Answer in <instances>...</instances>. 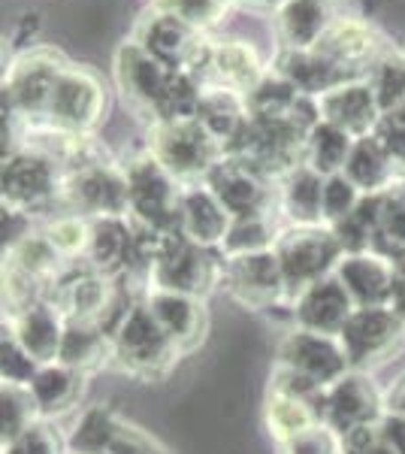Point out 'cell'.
<instances>
[{
    "instance_id": "obj_1",
    "label": "cell",
    "mask_w": 405,
    "mask_h": 454,
    "mask_svg": "<svg viewBox=\"0 0 405 454\" xmlns=\"http://www.w3.org/2000/svg\"><path fill=\"white\" fill-rule=\"evenodd\" d=\"M224 279V254L218 248L191 243L182 231L167 233L158 258L152 263L149 285L158 291H175L188 297H206Z\"/></svg>"
},
{
    "instance_id": "obj_2",
    "label": "cell",
    "mask_w": 405,
    "mask_h": 454,
    "mask_svg": "<svg viewBox=\"0 0 405 454\" xmlns=\"http://www.w3.org/2000/svg\"><path fill=\"white\" fill-rule=\"evenodd\" d=\"M278 263H282L284 285H287V303L315 285L323 276H333L336 263L342 261V246H339L333 227L327 224H291L276 237Z\"/></svg>"
},
{
    "instance_id": "obj_3",
    "label": "cell",
    "mask_w": 405,
    "mask_h": 454,
    "mask_svg": "<svg viewBox=\"0 0 405 454\" xmlns=\"http://www.w3.org/2000/svg\"><path fill=\"white\" fill-rule=\"evenodd\" d=\"M149 152L182 182V185L206 182V176L224 160V145H221L197 119L158 121L152 128Z\"/></svg>"
},
{
    "instance_id": "obj_4",
    "label": "cell",
    "mask_w": 405,
    "mask_h": 454,
    "mask_svg": "<svg viewBox=\"0 0 405 454\" xmlns=\"http://www.w3.org/2000/svg\"><path fill=\"white\" fill-rule=\"evenodd\" d=\"M128 173V218L149 224L154 231H179L182 182L160 164L152 152L124 167Z\"/></svg>"
},
{
    "instance_id": "obj_5",
    "label": "cell",
    "mask_w": 405,
    "mask_h": 454,
    "mask_svg": "<svg viewBox=\"0 0 405 454\" xmlns=\"http://www.w3.org/2000/svg\"><path fill=\"white\" fill-rule=\"evenodd\" d=\"M175 357H179V346L154 321L149 306L136 303V309L121 321L113 336V361L134 376L158 379L173 367Z\"/></svg>"
},
{
    "instance_id": "obj_6",
    "label": "cell",
    "mask_w": 405,
    "mask_h": 454,
    "mask_svg": "<svg viewBox=\"0 0 405 454\" xmlns=\"http://www.w3.org/2000/svg\"><path fill=\"white\" fill-rule=\"evenodd\" d=\"M64 170L51 158L34 149H19L4 160V209L31 212L49 209L61 200Z\"/></svg>"
},
{
    "instance_id": "obj_7",
    "label": "cell",
    "mask_w": 405,
    "mask_h": 454,
    "mask_svg": "<svg viewBox=\"0 0 405 454\" xmlns=\"http://www.w3.org/2000/svg\"><path fill=\"white\" fill-rule=\"evenodd\" d=\"M61 203L67 212H79L85 218L128 215V173L106 160L64 173Z\"/></svg>"
},
{
    "instance_id": "obj_8",
    "label": "cell",
    "mask_w": 405,
    "mask_h": 454,
    "mask_svg": "<svg viewBox=\"0 0 405 454\" xmlns=\"http://www.w3.org/2000/svg\"><path fill=\"white\" fill-rule=\"evenodd\" d=\"M405 336V321L390 306H375V309H354L345 321L339 342L345 348L351 370H372L385 364Z\"/></svg>"
},
{
    "instance_id": "obj_9",
    "label": "cell",
    "mask_w": 405,
    "mask_h": 454,
    "mask_svg": "<svg viewBox=\"0 0 405 454\" xmlns=\"http://www.w3.org/2000/svg\"><path fill=\"white\" fill-rule=\"evenodd\" d=\"M385 394L366 372L351 370L323 391V424L339 436L385 419Z\"/></svg>"
},
{
    "instance_id": "obj_10",
    "label": "cell",
    "mask_w": 405,
    "mask_h": 454,
    "mask_svg": "<svg viewBox=\"0 0 405 454\" xmlns=\"http://www.w3.org/2000/svg\"><path fill=\"white\" fill-rule=\"evenodd\" d=\"M278 364L312 379L321 387H330L345 372H351V364L345 357L339 336L303 331V327H293V331L282 336V342H278Z\"/></svg>"
},
{
    "instance_id": "obj_11",
    "label": "cell",
    "mask_w": 405,
    "mask_h": 454,
    "mask_svg": "<svg viewBox=\"0 0 405 454\" xmlns=\"http://www.w3.org/2000/svg\"><path fill=\"white\" fill-rule=\"evenodd\" d=\"M64 67L67 64H61V58L43 52V49L19 58L16 67L10 70V79H6V98H10L12 115L25 119L27 124L46 121L55 82Z\"/></svg>"
},
{
    "instance_id": "obj_12",
    "label": "cell",
    "mask_w": 405,
    "mask_h": 454,
    "mask_svg": "<svg viewBox=\"0 0 405 454\" xmlns=\"http://www.w3.org/2000/svg\"><path fill=\"white\" fill-rule=\"evenodd\" d=\"M106 94H103L100 79L91 70L82 67H64L55 82V94L49 104V124L64 130L88 134L100 121Z\"/></svg>"
},
{
    "instance_id": "obj_13",
    "label": "cell",
    "mask_w": 405,
    "mask_h": 454,
    "mask_svg": "<svg viewBox=\"0 0 405 454\" xmlns=\"http://www.w3.org/2000/svg\"><path fill=\"white\" fill-rule=\"evenodd\" d=\"M221 285H227V291L252 309H272L278 300H287L282 263L272 248L242 254V258H224Z\"/></svg>"
},
{
    "instance_id": "obj_14",
    "label": "cell",
    "mask_w": 405,
    "mask_h": 454,
    "mask_svg": "<svg viewBox=\"0 0 405 454\" xmlns=\"http://www.w3.org/2000/svg\"><path fill=\"white\" fill-rule=\"evenodd\" d=\"M323 61L330 64V70L339 79H354L360 73L375 70L381 61V43L378 34L370 25L354 19H336L327 27V34L321 36V43L315 46Z\"/></svg>"
},
{
    "instance_id": "obj_15",
    "label": "cell",
    "mask_w": 405,
    "mask_h": 454,
    "mask_svg": "<svg viewBox=\"0 0 405 454\" xmlns=\"http://www.w3.org/2000/svg\"><path fill=\"white\" fill-rule=\"evenodd\" d=\"M179 70L167 67L164 61H158L154 55L145 52L139 43H128L119 52V82L124 88V98H130V104L139 109H149L154 121L160 119L169 88H173Z\"/></svg>"
},
{
    "instance_id": "obj_16",
    "label": "cell",
    "mask_w": 405,
    "mask_h": 454,
    "mask_svg": "<svg viewBox=\"0 0 405 454\" xmlns=\"http://www.w3.org/2000/svg\"><path fill=\"white\" fill-rule=\"evenodd\" d=\"M315 100H318L321 121L336 124L339 130H345L354 140L375 134L381 124L378 98L372 91V82H363V79H345V82L318 94Z\"/></svg>"
},
{
    "instance_id": "obj_17",
    "label": "cell",
    "mask_w": 405,
    "mask_h": 454,
    "mask_svg": "<svg viewBox=\"0 0 405 454\" xmlns=\"http://www.w3.org/2000/svg\"><path fill=\"white\" fill-rule=\"evenodd\" d=\"M333 276L348 291L351 303L357 309H375V306H390L393 297V279H396V263L378 252H357L342 254L336 263Z\"/></svg>"
},
{
    "instance_id": "obj_18",
    "label": "cell",
    "mask_w": 405,
    "mask_h": 454,
    "mask_svg": "<svg viewBox=\"0 0 405 454\" xmlns=\"http://www.w3.org/2000/svg\"><path fill=\"white\" fill-rule=\"evenodd\" d=\"M200 73H206V79L200 85H221L230 88V91L248 94L267 79L263 64L257 58V49L245 40H218L206 46V58L200 64Z\"/></svg>"
},
{
    "instance_id": "obj_19",
    "label": "cell",
    "mask_w": 405,
    "mask_h": 454,
    "mask_svg": "<svg viewBox=\"0 0 405 454\" xmlns=\"http://www.w3.org/2000/svg\"><path fill=\"white\" fill-rule=\"evenodd\" d=\"M357 306L351 303L348 291L342 288V282L336 276H323L315 285H308L306 291H300L291 300V318L297 327L315 333L339 336L345 327V321L351 318Z\"/></svg>"
},
{
    "instance_id": "obj_20",
    "label": "cell",
    "mask_w": 405,
    "mask_h": 454,
    "mask_svg": "<svg viewBox=\"0 0 405 454\" xmlns=\"http://www.w3.org/2000/svg\"><path fill=\"white\" fill-rule=\"evenodd\" d=\"M206 185L221 200V207L230 212V218H248V215H267L269 207V188L267 179L248 170L245 164L233 158H224L221 164L206 176Z\"/></svg>"
},
{
    "instance_id": "obj_21",
    "label": "cell",
    "mask_w": 405,
    "mask_h": 454,
    "mask_svg": "<svg viewBox=\"0 0 405 454\" xmlns=\"http://www.w3.org/2000/svg\"><path fill=\"white\" fill-rule=\"evenodd\" d=\"M113 294H115V279H109V276H103L91 267L82 270L70 267L61 276V282L51 288L49 300L64 312L67 321H94L97 325Z\"/></svg>"
},
{
    "instance_id": "obj_22",
    "label": "cell",
    "mask_w": 405,
    "mask_h": 454,
    "mask_svg": "<svg viewBox=\"0 0 405 454\" xmlns=\"http://www.w3.org/2000/svg\"><path fill=\"white\" fill-rule=\"evenodd\" d=\"M6 331L16 336L21 342V348H25L40 367H46V364H55L58 355H61L67 318H64V312L58 309L51 300H40L31 309L10 315V327H6Z\"/></svg>"
},
{
    "instance_id": "obj_23",
    "label": "cell",
    "mask_w": 405,
    "mask_h": 454,
    "mask_svg": "<svg viewBox=\"0 0 405 454\" xmlns=\"http://www.w3.org/2000/svg\"><path fill=\"white\" fill-rule=\"evenodd\" d=\"M230 212L221 207V200L212 194L206 182L197 185H182L179 200V231L185 233L191 243L206 248H221L227 231H230Z\"/></svg>"
},
{
    "instance_id": "obj_24",
    "label": "cell",
    "mask_w": 405,
    "mask_h": 454,
    "mask_svg": "<svg viewBox=\"0 0 405 454\" xmlns=\"http://www.w3.org/2000/svg\"><path fill=\"white\" fill-rule=\"evenodd\" d=\"M130 252H134V227L128 215L91 218L85 267L97 270L109 279H121L130 267Z\"/></svg>"
},
{
    "instance_id": "obj_25",
    "label": "cell",
    "mask_w": 405,
    "mask_h": 454,
    "mask_svg": "<svg viewBox=\"0 0 405 454\" xmlns=\"http://www.w3.org/2000/svg\"><path fill=\"white\" fill-rule=\"evenodd\" d=\"M145 306L152 309L154 321L164 327V333L179 346V351H185L194 346V342H200L206 315H203V306L197 297L152 288L149 297H145Z\"/></svg>"
},
{
    "instance_id": "obj_26",
    "label": "cell",
    "mask_w": 405,
    "mask_h": 454,
    "mask_svg": "<svg viewBox=\"0 0 405 454\" xmlns=\"http://www.w3.org/2000/svg\"><path fill=\"white\" fill-rule=\"evenodd\" d=\"M323 424V394L321 397H303L282 387H272L267 394V427L276 442H287L297 434Z\"/></svg>"
},
{
    "instance_id": "obj_27",
    "label": "cell",
    "mask_w": 405,
    "mask_h": 454,
    "mask_svg": "<svg viewBox=\"0 0 405 454\" xmlns=\"http://www.w3.org/2000/svg\"><path fill=\"white\" fill-rule=\"evenodd\" d=\"M333 21L330 0H287L278 6V34L284 49H315Z\"/></svg>"
},
{
    "instance_id": "obj_28",
    "label": "cell",
    "mask_w": 405,
    "mask_h": 454,
    "mask_svg": "<svg viewBox=\"0 0 405 454\" xmlns=\"http://www.w3.org/2000/svg\"><path fill=\"white\" fill-rule=\"evenodd\" d=\"M323 179H327V176L315 173L308 164L297 167L291 176H284L278 207H282V212L287 215V222L323 224Z\"/></svg>"
},
{
    "instance_id": "obj_29",
    "label": "cell",
    "mask_w": 405,
    "mask_h": 454,
    "mask_svg": "<svg viewBox=\"0 0 405 454\" xmlns=\"http://www.w3.org/2000/svg\"><path fill=\"white\" fill-rule=\"evenodd\" d=\"M345 176L360 188L363 194H381L390 192L396 176V164L390 158V152L385 149V143L375 134L363 137V140H354V149L348 155V164H345Z\"/></svg>"
},
{
    "instance_id": "obj_30",
    "label": "cell",
    "mask_w": 405,
    "mask_h": 454,
    "mask_svg": "<svg viewBox=\"0 0 405 454\" xmlns=\"http://www.w3.org/2000/svg\"><path fill=\"white\" fill-rule=\"evenodd\" d=\"M31 387V397L40 406V415L49 419V415H58L64 409H70L73 403L79 400V391H82V372L67 367V364L55 361L46 364V367L36 370Z\"/></svg>"
},
{
    "instance_id": "obj_31",
    "label": "cell",
    "mask_w": 405,
    "mask_h": 454,
    "mask_svg": "<svg viewBox=\"0 0 405 454\" xmlns=\"http://www.w3.org/2000/svg\"><path fill=\"white\" fill-rule=\"evenodd\" d=\"M106 357L113 361V336L103 333L94 321H67L58 361L85 372L91 367H100Z\"/></svg>"
},
{
    "instance_id": "obj_32",
    "label": "cell",
    "mask_w": 405,
    "mask_h": 454,
    "mask_svg": "<svg viewBox=\"0 0 405 454\" xmlns=\"http://www.w3.org/2000/svg\"><path fill=\"white\" fill-rule=\"evenodd\" d=\"M372 252L385 254L393 263L405 261V188H390L378 194Z\"/></svg>"
},
{
    "instance_id": "obj_33",
    "label": "cell",
    "mask_w": 405,
    "mask_h": 454,
    "mask_svg": "<svg viewBox=\"0 0 405 454\" xmlns=\"http://www.w3.org/2000/svg\"><path fill=\"white\" fill-rule=\"evenodd\" d=\"M354 149V137L339 130L336 124L318 121L306 137V164L321 176H336L345 170Z\"/></svg>"
},
{
    "instance_id": "obj_34",
    "label": "cell",
    "mask_w": 405,
    "mask_h": 454,
    "mask_svg": "<svg viewBox=\"0 0 405 454\" xmlns=\"http://www.w3.org/2000/svg\"><path fill=\"white\" fill-rule=\"evenodd\" d=\"M124 421L113 409L106 406H88L82 415L73 424L67 436V451L70 454H106L113 445V439L119 436Z\"/></svg>"
},
{
    "instance_id": "obj_35",
    "label": "cell",
    "mask_w": 405,
    "mask_h": 454,
    "mask_svg": "<svg viewBox=\"0 0 405 454\" xmlns=\"http://www.w3.org/2000/svg\"><path fill=\"white\" fill-rule=\"evenodd\" d=\"M276 227H272L269 215H248V218H233L230 231H227L224 243L218 252L224 258H242V254L267 252L276 246Z\"/></svg>"
},
{
    "instance_id": "obj_36",
    "label": "cell",
    "mask_w": 405,
    "mask_h": 454,
    "mask_svg": "<svg viewBox=\"0 0 405 454\" xmlns=\"http://www.w3.org/2000/svg\"><path fill=\"white\" fill-rule=\"evenodd\" d=\"M43 233L51 246L61 252L64 261L70 258H85L88 239H91V218L79 215V212H61V215H51L43 224Z\"/></svg>"
},
{
    "instance_id": "obj_37",
    "label": "cell",
    "mask_w": 405,
    "mask_h": 454,
    "mask_svg": "<svg viewBox=\"0 0 405 454\" xmlns=\"http://www.w3.org/2000/svg\"><path fill=\"white\" fill-rule=\"evenodd\" d=\"M40 406L31 397V387L21 385H4V397H0V436L4 442L25 434L31 424L40 421Z\"/></svg>"
},
{
    "instance_id": "obj_38",
    "label": "cell",
    "mask_w": 405,
    "mask_h": 454,
    "mask_svg": "<svg viewBox=\"0 0 405 454\" xmlns=\"http://www.w3.org/2000/svg\"><path fill=\"white\" fill-rule=\"evenodd\" d=\"M372 91L378 98L381 115L405 106V58H381L370 76Z\"/></svg>"
},
{
    "instance_id": "obj_39",
    "label": "cell",
    "mask_w": 405,
    "mask_h": 454,
    "mask_svg": "<svg viewBox=\"0 0 405 454\" xmlns=\"http://www.w3.org/2000/svg\"><path fill=\"white\" fill-rule=\"evenodd\" d=\"M360 200H363V192H360L348 176L345 173L327 176L323 179V224L336 227L339 222H345L360 207Z\"/></svg>"
},
{
    "instance_id": "obj_40",
    "label": "cell",
    "mask_w": 405,
    "mask_h": 454,
    "mask_svg": "<svg viewBox=\"0 0 405 454\" xmlns=\"http://www.w3.org/2000/svg\"><path fill=\"white\" fill-rule=\"evenodd\" d=\"M64 451H67V439H61V434L46 419H40L25 434L4 442V454H64Z\"/></svg>"
},
{
    "instance_id": "obj_41",
    "label": "cell",
    "mask_w": 405,
    "mask_h": 454,
    "mask_svg": "<svg viewBox=\"0 0 405 454\" xmlns=\"http://www.w3.org/2000/svg\"><path fill=\"white\" fill-rule=\"evenodd\" d=\"M40 364L21 348V342L10 331H4V342H0V372H4V385H21L27 387L34 382Z\"/></svg>"
},
{
    "instance_id": "obj_42",
    "label": "cell",
    "mask_w": 405,
    "mask_h": 454,
    "mask_svg": "<svg viewBox=\"0 0 405 454\" xmlns=\"http://www.w3.org/2000/svg\"><path fill=\"white\" fill-rule=\"evenodd\" d=\"M160 10L179 16L191 27H197V31H206V27H212L224 16L227 0H160Z\"/></svg>"
},
{
    "instance_id": "obj_43",
    "label": "cell",
    "mask_w": 405,
    "mask_h": 454,
    "mask_svg": "<svg viewBox=\"0 0 405 454\" xmlns=\"http://www.w3.org/2000/svg\"><path fill=\"white\" fill-rule=\"evenodd\" d=\"M278 454H342V436L327 424H318L287 442H278Z\"/></svg>"
},
{
    "instance_id": "obj_44",
    "label": "cell",
    "mask_w": 405,
    "mask_h": 454,
    "mask_svg": "<svg viewBox=\"0 0 405 454\" xmlns=\"http://www.w3.org/2000/svg\"><path fill=\"white\" fill-rule=\"evenodd\" d=\"M342 454H396L387 436L381 434V424H366L342 436Z\"/></svg>"
},
{
    "instance_id": "obj_45",
    "label": "cell",
    "mask_w": 405,
    "mask_h": 454,
    "mask_svg": "<svg viewBox=\"0 0 405 454\" xmlns=\"http://www.w3.org/2000/svg\"><path fill=\"white\" fill-rule=\"evenodd\" d=\"M106 454H164V451H160L149 436H143L139 430L124 424L119 430V436L113 439V445L106 449Z\"/></svg>"
},
{
    "instance_id": "obj_46",
    "label": "cell",
    "mask_w": 405,
    "mask_h": 454,
    "mask_svg": "<svg viewBox=\"0 0 405 454\" xmlns=\"http://www.w3.org/2000/svg\"><path fill=\"white\" fill-rule=\"evenodd\" d=\"M378 424H381V434L387 436V442L393 445V451L405 454V415L385 412V419H381Z\"/></svg>"
},
{
    "instance_id": "obj_47",
    "label": "cell",
    "mask_w": 405,
    "mask_h": 454,
    "mask_svg": "<svg viewBox=\"0 0 405 454\" xmlns=\"http://www.w3.org/2000/svg\"><path fill=\"white\" fill-rule=\"evenodd\" d=\"M390 309L405 321V261L396 263V279H393V297H390Z\"/></svg>"
},
{
    "instance_id": "obj_48",
    "label": "cell",
    "mask_w": 405,
    "mask_h": 454,
    "mask_svg": "<svg viewBox=\"0 0 405 454\" xmlns=\"http://www.w3.org/2000/svg\"><path fill=\"white\" fill-rule=\"evenodd\" d=\"M385 406H387V412L405 415V376L396 379L393 387L385 394Z\"/></svg>"
},
{
    "instance_id": "obj_49",
    "label": "cell",
    "mask_w": 405,
    "mask_h": 454,
    "mask_svg": "<svg viewBox=\"0 0 405 454\" xmlns=\"http://www.w3.org/2000/svg\"><path fill=\"white\" fill-rule=\"evenodd\" d=\"M248 4H261V6H282L287 0H248Z\"/></svg>"
}]
</instances>
